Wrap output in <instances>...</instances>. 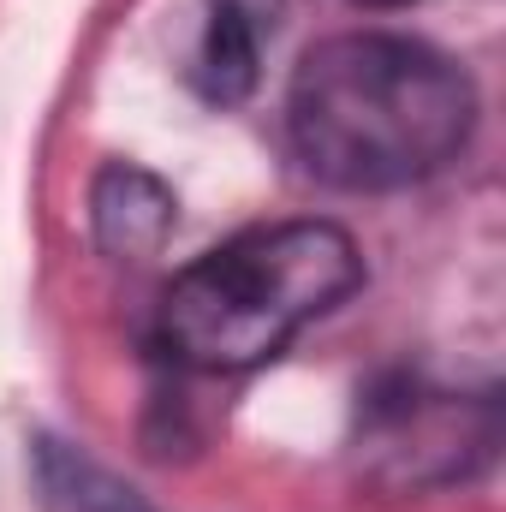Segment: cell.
Here are the masks:
<instances>
[{"mask_svg":"<svg viewBox=\"0 0 506 512\" xmlns=\"http://www.w3.org/2000/svg\"><path fill=\"white\" fill-rule=\"evenodd\" d=\"M256 60H262V36L245 0H209L203 12V36L191 54V84L203 102L233 108L256 90Z\"/></svg>","mask_w":506,"mask_h":512,"instance_id":"8992f818","label":"cell"},{"mask_svg":"<svg viewBox=\"0 0 506 512\" xmlns=\"http://www.w3.org/2000/svg\"><path fill=\"white\" fill-rule=\"evenodd\" d=\"M36 501L42 512H161L143 501L126 477H114L102 459H90L84 447L60 441V435H36Z\"/></svg>","mask_w":506,"mask_h":512,"instance_id":"5b68a950","label":"cell"},{"mask_svg":"<svg viewBox=\"0 0 506 512\" xmlns=\"http://www.w3.org/2000/svg\"><path fill=\"white\" fill-rule=\"evenodd\" d=\"M90 221H96V245L108 256L143 262V256H155L167 245V233L179 221V203L155 173H143L131 161H108L90 185Z\"/></svg>","mask_w":506,"mask_h":512,"instance_id":"277c9868","label":"cell"},{"mask_svg":"<svg viewBox=\"0 0 506 512\" xmlns=\"http://www.w3.org/2000/svg\"><path fill=\"white\" fill-rule=\"evenodd\" d=\"M477 126L471 72L393 30L316 42L286 90V137L334 191H405L441 173Z\"/></svg>","mask_w":506,"mask_h":512,"instance_id":"6da1fadb","label":"cell"},{"mask_svg":"<svg viewBox=\"0 0 506 512\" xmlns=\"http://www.w3.org/2000/svg\"><path fill=\"white\" fill-rule=\"evenodd\" d=\"M364 256L334 221L251 227L203 251L161 298V352L203 376H245L274 364L292 334L352 298Z\"/></svg>","mask_w":506,"mask_h":512,"instance_id":"7a4b0ae2","label":"cell"},{"mask_svg":"<svg viewBox=\"0 0 506 512\" xmlns=\"http://www.w3.org/2000/svg\"><path fill=\"white\" fill-rule=\"evenodd\" d=\"M501 447V405L423 376H387L358 405L352 459L381 489H447L477 477Z\"/></svg>","mask_w":506,"mask_h":512,"instance_id":"3957f363","label":"cell"},{"mask_svg":"<svg viewBox=\"0 0 506 512\" xmlns=\"http://www.w3.org/2000/svg\"><path fill=\"white\" fill-rule=\"evenodd\" d=\"M364 6H411V0H364Z\"/></svg>","mask_w":506,"mask_h":512,"instance_id":"52a82bcc","label":"cell"}]
</instances>
